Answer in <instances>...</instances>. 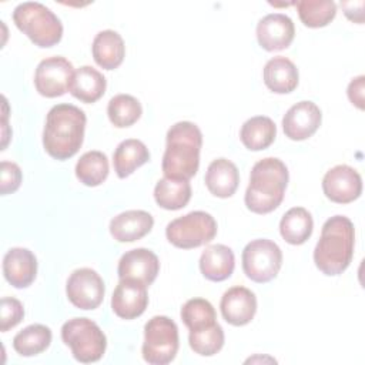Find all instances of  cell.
<instances>
[{
    "label": "cell",
    "mask_w": 365,
    "mask_h": 365,
    "mask_svg": "<svg viewBox=\"0 0 365 365\" xmlns=\"http://www.w3.org/2000/svg\"><path fill=\"white\" fill-rule=\"evenodd\" d=\"M234 252L224 244L208 245L200 257V271L208 281L221 282L228 279L234 272Z\"/></svg>",
    "instance_id": "20"
},
{
    "label": "cell",
    "mask_w": 365,
    "mask_h": 365,
    "mask_svg": "<svg viewBox=\"0 0 365 365\" xmlns=\"http://www.w3.org/2000/svg\"><path fill=\"white\" fill-rule=\"evenodd\" d=\"M160 272L158 257L147 248H134L123 254L118 261L117 274L120 279L131 278L150 287Z\"/></svg>",
    "instance_id": "16"
},
{
    "label": "cell",
    "mask_w": 365,
    "mask_h": 365,
    "mask_svg": "<svg viewBox=\"0 0 365 365\" xmlns=\"http://www.w3.org/2000/svg\"><path fill=\"white\" fill-rule=\"evenodd\" d=\"M143 107L140 101L130 94L114 96L107 106V115L111 124L117 128H125L140 120Z\"/></svg>",
    "instance_id": "31"
},
{
    "label": "cell",
    "mask_w": 365,
    "mask_h": 365,
    "mask_svg": "<svg viewBox=\"0 0 365 365\" xmlns=\"http://www.w3.org/2000/svg\"><path fill=\"white\" fill-rule=\"evenodd\" d=\"M13 21L23 34L41 48L56 46L63 37L60 19L48 7L37 1L20 3L13 10Z\"/></svg>",
    "instance_id": "5"
},
{
    "label": "cell",
    "mask_w": 365,
    "mask_h": 365,
    "mask_svg": "<svg viewBox=\"0 0 365 365\" xmlns=\"http://www.w3.org/2000/svg\"><path fill=\"white\" fill-rule=\"evenodd\" d=\"M73 74L74 67L67 58L61 56L47 57L36 68L34 87L43 97H60L68 91Z\"/></svg>",
    "instance_id": "11"
},
{
    "label": "cell",
    "mask_w": 365,
    "mask_h": 365,
    "mask_svg": "<svg viewBox=\"0 0 365 365\" xmlns=\"http://www.w3.org/2000/svg\"><path fill=\"white\" fill-rule=\"evenodd\" d=\"M217 235V221L205 211H191L167 224L165 237L177 248L205 245Z\"/></svg>",
    "instance_id": "8"
},
{
    "label": "cell",
    "mask_w": 365,
    "mask_h": 365,
    "mask_svg": "<svg viewBox=\"0 0 365 365\" xmlns=\"http://www.w3.org/2000/svg\"><path fill=\"white\" fill-rule=\"evenodd\" d=\"M148 305L147 285L131 278L120 279L113 297L111 309L121 319H134L144 314Z\"/></svg>",
    "instance_id": "14"
},
{
    "label": "cell",
    "mask_w": 365,
    "mask_h": 365,
    "mask_svg": "<svg viewBox=\"0 0 365 365\" xmlns=\"http://www.w3.org/2000/svg\"><path fill=\"white\" fill-rule=\"evenodd\" d=\"M51 329L43 324H31L13 338V348L21 356H34L44 352L51 344Z\"/></svg>",
    "instance_id": "29"
},
{
    "label": "cell",
    "mask_w": 365,
    "mask_h": 365,
    "mask_svg": "<svg viewBox=\"0 0 365 365\" xmlns=\"http://www.w3.org/2000/svg\"><path fill=\"white\" fill-rule=\"evenodd\" d=\"M262 78L265 86L277 94L292 93L299 83L297 66L284 56H277L267 61Z\"/></svg>",
    "instance_id": "21"
},
{
    "label": "cell",
    "mask_w": 365,
    "mask_h": 365,
    "mask_svg": "<svg viewBox=\"0 0 365 365\" xmlns=\"http://www.w3.org/2000/svg\"><path fill=\"white\" fill-rule=\"evenodd\" d=\"M364 83H365V77L358 76L351 80L346 90L349 101L359 110H364Z\"/></svg>",
    "instance_id": "37"
},
{
    "label": "cell",
    "mask_w": 365,
    "mask_h": 365,
    "mask_svg": "<svg viewBox=\"0 0 365 365\" xmlns=\"http://www.w3.org/2000/svg\"><path fill=\"white\" fill-rule=\"evenodd\" d=\"M68 301L78 309H96L104 299L106 285L100 274L91 268L74 269L66 284Z\"/></svg>",
    "instance_id": "10"
},
{
    "label": "cell",
    "mask_w": 365,
    "mask_h": 365,
    "mask_svg": "<svg viewBox=\"0 0 365 365\" xmlns=\"http://www.w3.org/2000/svg\"><path fill=\"white\" fill-rule=\"evenodd\" d=\"M3 274L6 281L14 288H27L37 275L36 255L23 247L10 248L3 257Z\"/></svg>",
    "instance_id": "18"
},
{
    "label": "cell",
    "mask_w": 365,
    "mask_h": 365,
    "mask_svg": "<svg viewBox=\"0 0 365 365\" xmlns=\"http://www.w3.org/2000/svg\"><path fill=\"white\" fill-rule=\"evenodd\" d=\"M108 158L104 153L93 150L84 153L76 164V177L87 187H97L108 177Z\"/></svg>",
    "instance_id": "30"
},
{
    "label": "cell",
    "mask_w": 365,
    "mask_h": 365,
    "mask_svg": "<svg viewBox=\"0 0 365 365\" xmlns=\"http://www.w3.org/2000/svg\"><path fill=\"white\" fill-rule=\"evenodd\" d=\"M0 307H1L0 308V311H1V317H0L1 332H7L9 329L14 328L24 318V307L17 298L3 297Z\"/></svg>",
    "instance_id": "35"
},
{
    "label": "cell",
    "mask_w": 365,
    "mask_h": 365,
    "mask_svg": "<svg viewBox=\"0 0 365 365\" xmlns=\"http://www.w3.org/2000/svg\"><path fill=\"white\" fill-rule=\"evenodd\" d=\"M295 36L292 20L282 13L264 16L257 24L258 44L267 51H278L289 47Z\"/></svg>",
    "instance_id": "15"
},
{
    "label": "cell",
    "mask_w": 365,
    "mask_h": 365,
    "mask_svg": "<svg viewBox=\"0 0 365 365\" xmlns=\"http://www.w3.org/2000/svg\"><path fill=\"white\" fill-rule=\"evenodd\" d=\"M321 121L322 113L319 107L309 100H304L289 107L284 114L282 130L289 140L302 141L317 133Z\"/></svg>",
    "instance_id": "13"
},
{
    "label": "cell",
    "mask_w": 365,
    "mask_h": 365,
    "mask_svg": "<svg viewBox=\"0 0 365 365\" xmlns=\"http://www.w3.org/2000/svg\"><path fill=\"white\" fill-rule=\"evenodd\" d=\"M154 225V218L144 210L120 212L110 221V234L118 242H134L145 237Z\"/></svg>",
    "instance_id": "19"
},
{
    "label": "cell",
    "mask_w": 365,
    "mask_h": 365,
    "mask_svg": "<svg viewBox=\"0 0 365 365\" xmlns=\"http://www.w3.org/2000/svg\"><path fill=\"white\" fill-rule=\"evenodd\" d=\"M242 271L254 282L274 279L282 267V251L271 240L258 238L245 245L241 255Z\"/></svg>",
    "instance_id": "9"
},
{
    "label": "cell",
    "mask_w": 365,
    "mask_h": 365,
    "mask_svg": "<svg viewBox=\"0 0 365 365\" xmlns=\"http://www.w3.org/2000/svg\"><path fill=\"white\" fill-rule=\"evenodd\" d=\"M204 181L212 195L218 198H228L238 188L240 173L232 161L227 158H217L210 163Z\"/></svg>",
    "instance_id": "22"
},
{
    "label": "cell",
    "mask_w": 365,
    "mask_h": 365,
    "mask_svg": "<svg viewBox=\"0 0 365 365\" xmlns=\"http://www.w3.org/2000/svg\"><path fill=\"white\" fill-rule=\"evenodd\" d=\"M277 137V125L267 115H255L248 118L240 131V140L250 151H261L268 148Z\"/></svg>",
    "instance_id": "26"
},
{
    "label": "cell",
    "mask_w": 365,
    "mask_h": 365,
    "mask_svg": "<svg viewBox=\"0 0 365 365\" xmlns=\"http://www.w3.org/2000/svg\"><path fill=\"white\" fill-rule=\"evenodd\" d=\"M178 346V327L171 318L155 315L147 321L141 346V354L145 362L151 365H167L175 358Z\"/></svg>",
    "instance_id": "7"
},
{
    "label": "cell",
    "mask_w": 365,
    "mask_h": 365,
    "mask_svg": "<svg viewBox=\"0 0 365 365\" xmlns=\"http://www.w3.org/2000/svg\"><path fill=\"white\" fill-rule=\"evenodd\" d=\"M1 168V178H0V192L1 195H7V194H13L14 191L19 190L21 180H23V174L21 170L17 164L11 163V161H1L0 164Z\"/></svg>",
    "instance_id": "36"
},
{
    "label": "cell",
    "mask_w": 365,
    "mask_h": 365,
    "mask_svg": "<svg viewBox=\"0 0 365 365\" xmlns=\"http://www.w3.org/2000/svg\"><path fill=\"white\" fill-rule=\"evenodd\" d=\"M345 16L355 23L364 21V1H342L341 3Z\"/></svg>",
    "instance_id": "38"
},
{
    "label": "cell",
    "mask_w": 365,
    "mask_h": 365,
    "mask_svg": "<svg viewBox=\"0 0 365 365\" xmlns=\"http://www.w3.org/2000/svg\"><path fill=\"white\" fill-rule=\"evenodd\" d=\"M148 160L150 151L147 145L137 138L121 141L113 154V165L118 178H127Z\"/></svg>",
    "instance_id": "25"
},
{
    "label": "cell",
    "mask_w": 365,
    "mask_h": 365,
    "mask_svg": "<svg viewBox=\"0 0 365 365\" xmlns=\"http://www.w3.org/2000/svg\"><path fill=\"white\" fill-rule=\"evenodd\" d=\"M295 6L299 20L311 29L328 26L336 14V4L332 0H299Z\"/></svg>",
    "instance_id": "32"
},
{
    "label": "cell",
    "mask_w": 365,
    "mask_h": 365,
    "mask_svg": "<svg viewBox=\"0 0 365 365\" xmlns=\"http://www.w3.org/2000/svg\"><path fill=\"white\" fill-rule=\"evenodd\" d=\"M288 180V168L279 158L267 157L257 161L244 195L247 208L255 214H268L277 210L284 200Z\"/></svg>",
    "instance_id": "4"
},
{
    "label": "cell",
    "mask_w": 365,
    "mask_h": 365,
    "mask_svg": "<svg viewBox=\"0 0 365 365\" xmlns=\"http://www.w3.org/2000/svg\"><path fill=\"white\" fill-rule=\"evenodd\" d=\"M312 230V215L304 207L289 208L279 221V234L291 245L304 244L311 237Z\"/></svg>",
    "instance_id": "27"
},
{
    "label": "cell",
    "mask_w": 365,
    "mask_h": 365,
    "mask_svg": "<svg viewBox=\"0 0 365 365\" xmlns=\"http://www.w3.org/2000/svg\"><path fill=\"white\" fill-rule=\"evenodd\" d=\"M322 191L332 202L349 204L359 198L362 192V178L355 168L339 164L325 173Z\"/></svg>",
    "instance_id": "12"
},
{
    "label": "cell",
    "mask_w": 365,
    "mask_h": 365,
    "mask_svg": "<svg viewBox=\"0 0 365 365\" xmlns=\"http://www.w3.org/2000/svg\"><path fill=\"white\" fill-rule=\"evenodd\" d=\"M154 200L164 210H181L191 200V185L188 180L164 177L154 187Z\"/></svg>",
    "instance_id": "28"
},
{
    "label": "cell",
    "mask_w": 365,
    "mask_h": 365,
    "mask_svg": "<svg viewBox=\"0 0 365 365\" xmlns=\"http://www.w3.org/2000/svg\"><path fill=\"white\" fill-rule=\"evenodd\" d=\"M106 87L107 80L98 70L91 66H81L74 70L68 91L74 98L91 104L104 96Z\"/></svg>",
    "instance_id": "23"
},
{
    "label": "cell",
    "mask_w": 365,
    "mask_h": 365,
    "mask_svg": "<svg viewBox=\"0 0 365 365\" xmlns=\"http://www.w3.org/2000/svg\"><path fill=\"white\" fill-rule=\"evenodd\" d=\"M355 245V228L345 215L328 218L321 230V237L314 250L317 268L328 275L342 274L351 264Z\"/></svg>",
    "instance_id": "2"
},
{
    "label": "cell",
    "mask_w": 365,
    "mask_h": 365,
    "mask_svg": "<svg viewBox=\"0 0 365 365\" xmlns=\"http://www.w3.org/2000/svg\"><path fill=\"white\" fill-rule=\"evenodd\" d=\"M224 329L218 322L192 329L188 334V342L191 349L201 356H212L224 346Z\"/></svg>",
    "instance_id": "33"
},
{
    "label": "cell",
    "mask_w": 365,
    "mask_h": 365,
    "mask_svg": "<svg viewBox=\"0 0 365 365\" xmlns=\"http://www.w3.org/2000/svg\"><path fill=\"white\" fill-rule=\"evenodd\" d=\"M91 53L94 61L104 70L117 68L125 56L123 37L114 30L98 31L93 40Z\"/></svg>",
    "instance_id": "24"
},
{
    "label": "cell",
    "mask_w": 365,
    "mask_h": 365,
    "mask_svg": "<svg viewBox=\"0 0 365 365\" xmlns=\"http://www.w3.org/2000/svg\"><path fill=\"white\" fill-rule=\"evenodd\" d=\"M180 315L190 331L200 329L217 322V314L212 304L204 298L188 299L182 305Z\"/></svg>",
    "instance_id": "34"
},
{
    "label": "cell",
    "mask_w": 365,
    "mask_h": 365,
    "mask_svg": "<svg viewBox=\"0 0 365 365\" xmlns=\"http://www.w3.org/2000/svg\"><path fill=\"white\" fill-rule=\"evenodd\" d=\"M165 141L167 145L161 163L164 177L192 178L200 167L202 145V134L198 125L191 121H178L168 128Z\"/></svg>",
    "instance_id": "3"
},
{
    "label": "cell",
    "mask_w": 365,
    "mask_h": 365,
    "mask_svg": "<svg viewBox=\"0 0 365 365\" xmlns=\"http://www.w3.org/2000/svg\"><path fill=\"white\" fill-rule=\"evenodd\" d=\"M87 117L73 104H57L50 108L43 130L46 153L60 161L76 155L83 145Z\"/></svg>",
    "instance_id": "1"
},
{
    "label": "cell",
    "mask_w": 365,
    "mask_h": 365,
    "mask_svg": "<svg viewBox=\"0 0 365 365\" xmlns=\"http://www.w3.org/2000/svg\"><path fill=\"white\" fill-rule=\"evenodd\" d=\"M61 339L71 349L76 361L97 362L107 348V338L101 328L88 318H73L63 324Z\"/></svg>",
    "instance_id": "6"
},
{
    "label": "cell",
    "mask_w": 365,
    "mask_h": 365,
    "mask_svg": "<svg viewBox=\"0 0 365 365\" xmlns=\"http://www.w3.org/2000/svg\"><path fill=\"white\" fill-rule=\"evenodd\" d=\"M220 309L222 318L230 325L244 327L252 321L257 312V297L245 287H231L224 292Z\"/></svg>",
    "instance_id": "17"
}]
</instances>
